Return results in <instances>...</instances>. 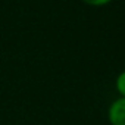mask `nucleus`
<instances>
[{"label":"nucleus","mask_w":125,"mask_h":125,"mask_svg":"<svg viewBox=\"0 0 125 125\" xmlns=\"http://www.w3.org/2000/svg\"><path fill=\"white\" fill-rule=\"evenodd\" d=\"M83 2L88 6H94V8H102V6H106L109 3H112L113 0H83Z\"/></svg>","instance_id":"obj_3"},{"label":"nucleus","mask_w":125,"mask_h":125,"mask_svg":"<svg viewBox=\"0 0 125 125\" xmlns=\"http://www.w3.org/2000/svg\"><path fill=\"white\" fill-rule=\"evenodd\" d=\"M116 91L119 93V97H125V71H122L118 77H116Z\"/></svg>","instance_id":"obj_2"},{"label":"nucleus","mask_w":125,"mask_h":125,"mask_svg":"<svg viewBox=\"0 0 125 125\" xmlns=\"http://www.w3.org/2000/svg\"><path fill=\"white\" fill-rule=\"evenodd\" d=\"M110 125H125V97H118L107 110Z\"/></svg>","instance_id":"obj_1"}]
</instances>
